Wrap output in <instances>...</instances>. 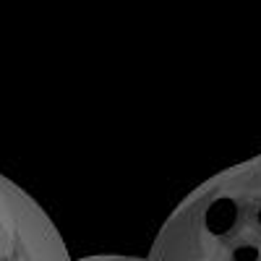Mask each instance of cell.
Instances as JSON below:
<instances>
[{
  "label": "cell",
  "mask_w": 261,
  "mask_h": 261,
  "mask_svg": "<svg viewBox=\"0 0 261 261\" xmlns=\"http://www.w3.org/2000/svg\"><path fill=\"white\" fill-rule=\"evenodd\" d=\"M225 261H261V235L235 227L222 243Z\"/></svg>",
  "instance_id": "1"
},
{
  "label": "cell",
  "mask_w": 261,
  "mask_h": 261,
  "mask_svg": "<svg viewBox=\"0 0 261 261\" xmlns=\"http://www.w3.org/2000/svg\"><path fill=\"white\" fill-rule=\"evenodd\" d=\"M235 227L261 235V196H251V199L241 201V209H238V222H235Z\"/></svg>",
  "instance_id": "2"
}]
</instances>
